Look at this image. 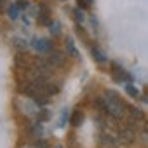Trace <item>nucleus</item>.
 <instances>
[{
    "mask_svg": "<svg viewBox=\"0 0 148 148\" xmlns=\"http://www.w3.org/2000/svg\"><path fill=\"white\" fill-rule=\"evenodd\" d=\"M134 139H136L134 129H131V127H120L119 129V141H122L124 145H131V143H134Z\"/></svg>",
    "mask_w": 148,
    "mask_h": 148,
    "instance_id": "2",
    "label": "nucleus"
},
{
    "mask_svg": "<svg viewBox=\"0 0 148 148\" xmlns=\"http://www.w3.org/2000/svg\"><path fill=\"white\" fill-rule=\"evenodd\" d=\"M18 11H19V7H18L16 4H14V5H11V7H9V11H7V12H9V18H11V19H16V18H18Z\"/></svg>",
    "mask_w": 148,
    "mask_h": 148,
    "instance_id": "13",
    "label": "nucleus"
},
{
    "mask_svg": "<svg viewBox=\"0 0 148 148\" xmlns=\"http://www.w3.org/2000/svg\"><path fill=\"white\" fill-rule=\"evenodd\" d=\"M105 101H106V115H110L112 119H115V120H120V119H124L125 117V105L119 99V96L113 92V91H108L106 94H105Z\"/></svg>",
    "mask_w": 148,
    "mask_h": 148,
    "instance_id": "1",
    "label": "nucleus"
},
{
    "mask_svg": "<svg viewBox=\"0 0 148 148\" xmlns=\"http://www.w3.org/2000/svg\"><path fill=\"white\" fill-rule=\"evenodd\" d=\"M40 120H47L49 119V113H47V110H42V113H40V117H38Z\"/></svg>",
    "mask_w": 148,
    "mask_h": 148,
    "instance_id": "19",
    "label": "nucleus"
},
{
    "mask_svg": "<svg viewBox=\"0 0 148 148\" xmlns=\"http://www.w3.org/2000/svg\"><path fill=\"white\" fill-rule=\"evenodd\" d=\"M5 11V0H0V14H4Z\"/></svg>",
    "mask_w": 148,
    "mask_h": 148,
    "instance_id": "21",
    "label": "nucleus"
},
{
    "mask_svg": "<svg viewBox=\"0 0 148 148\" xmlns=\"http://www.w3.org/2000/svg\"><path fill=\"white\" fill-rule=\"evenodd\" d=\"M19 9H26L28 7V2H26V0H18V4H16Z\"/></svg>",
    "mask_w": 148,
    "mask_h": 148,
    "instance_id": "17",
    "label": "nucleus"
},
{
    "mask_svg": "<svg viewBox=\"0 0 148 148\" xmlns=\"http://www.w3.org/2000/svg\"><path fill=\"white\" fill-rule=\"evenodd\" d=\"M145 131H146V132H148V122H146V124H145Z\"/></svg>",
    "mask_w": 148,
    "mask_h": 148,
    "instance_id": "22",
    "label": "nucleus"
},
{
    "mask_svg": "<svg viewBox=\"0 0 148 148\" xmlns=\"http://www.w3.org/2000/svg\"><path fill=\"white\" fill-rule=\"evenodd\" d=\"M33 45H35V49H38V51H45V49H51V47H54V44H52V42H47L45 38L35 40V42H33Z\"/></svg>",
    "mask_w": 148,
    "mask_h": 148,
    "instance_id": "10",
    "label": "nucleus"
},
{
    "mask_svg": "<svg viewBox=\"0 0 148 148\" xmlns=\"http://www.w3.org/2000/svg\"><path fill=\"white\" fill-rule=\"evenodd\" d=\"M91 51H92V58H94L98 63H105V61H106V59H105V54H103V52H101V51H99L96 45H94Z\"/></svg>",
    "mask_w": 148,
    "mask_h": 148,
    "instance_id": "11",
    "label": "nucleus"
},
{
    "mask_svg": "<svg viewBox=\"0 0 148 148\" xmlns=\"http://www.w3.org/2000/svg\"><path fill=\"white\" fill-rule=\"evenodd\" d=\"M21 42H23L21 38H14V45H18L19 49H25V47H26V44H21Z\"/></svg>",
    "mask_w": 148,
    "mask_h": 148,
    "instance_id": "18",
    "label": "nucleus"
},
{
    "mask_svg": "<svg viewBox=\"0 0 148 148\" xmlns=\"http://www.w3.org/2000/svg\"><path fill=\"white\" fill-rule=\"evenodd\" d=\"M38 23H40V25H44V26L51 25V18H49V9H47V5H45V4H40V14H38Z\"/></svg>",
    "mask_w": 148,
    "mask_h": 148,
    "instance_id": "4",
    "label": "nucleus"
},
{
    "mask_svg": "<svg viewBox=\"0 0 148 148\" xmlns=\"http://www.w3.org/2000/svg\"><path fill=\"white\" fill-rule=\"evenodd\" d=\"M103 148H105V146H103Z\"/></svg>",
    "mask_w": 148,
    "mask_h": 148,
    "instance_id": "24",
    "label": "nucleus"
},
{
    "mask_svg": "<svg viewBox=\"0 0 148 148\" xmlns=\"http://www.w3.org/2000/svg\"><path fill=\"white\" fill-rule=\"evenodd\" d=\"M125 92H127L129 96H132V98H138V94H139V92H138V89H136L134 86H131V84H127V86H125Z\"/></svg>",
    "mask_w": 148,
    "mask_h": 148,
    "instance_id": "12",
    "label": "nucleus"
},
{
    "mask_svg": "<svg viewBox=\"0 0 148 148\" xmlns=\"http://www.w3.org/2000/svg\"><path fill=\"white\" fill-rule=\"evenodd\" d=\"M75 19H77V21H80V23L84 21V12H82V9L75 11Z\"/></svg>",
    "mask_w": 148,
    "mask_h": 148,
    "instance_id": "16",
    "label": "nucleus"
},
{
    "mask_svg": "<svg viewBox=\"0 0 148 148\" xmlns=\"http://www.w3.org/2000/svg\"><path fill=\"white\" fill-rule=\"evenodd\" d=\"M66 54L71 56V58H79V51L75 47V42L71 38H66Z\"/></svg>",
    "mask_w": 148,
    "mask_h": 148,
    "instance_id": "7",
    "label": "nucleus"
},
{
    "mask_svg": "<svg viewBox=\"0 0 148 148\" xmlns=\"http://www.w3.org/2000/svg\"><path fill=\"white\" fill-rule=\"evenodd\" d=\"M42 87H44V92H45L47 96H51V94H58V92H59V86H58L56 82H45Z\"/></svg>",
    "mask_w": 148,
    "mask_h": 148,
    "instance_id": "6",
    "label": "nucleus"
},
{
    "mask_svg": "<svg viewBox=\"0 0 148 148\" xmlns=\"http://www.w3.org/2000/svg\"><path fill=\"white\" fill-rule=\"evenodd\" d=\"M64 122H66V110L63 112V115H61V120H59V124H61V127L64 125Z\"/></svg>",
    "mask_w": 148,
    "mask_h": 148,
    "instance_id": "20",
    "label": "nucleus"
},
{
    "mask_svg": "<svg viewBox=\"0 0 148 148\" xmlns=\"http://www.w3.org/2000/svg\"><path fill=\"white\" fill-rule=\"evenodd\" d=\"M35 148H47V143H45L42 138H37V141H35Z\"/></svg>",
    "mask_w": 148,
    "mask_h": 148,
    "instance_id": "15",
    "label": "nucleus"
},
{
    "mask_svg": "<svg viewBox=\"0 0 148 148\" xmlns=\"http://www.w3.org/2000/svg\"><path fill=\"white\" fill-rule=\"evenodd\" d=\"M58 148H63V146H58Z\"/></svg>",
    "mask_w": 148,
    "mask_h": 148,
    "instance_id": "23",
    "label": "nucleus"
},
{
    "mask_svg": "<svg viewBox=\"0 0 148 148\" xmlns=\"http://www.w3.org/2000/svg\"><path fill=\"white\" fill-rule=\"evenodd\" d=\"M77 4H79V9H82V11H87V7H89L87 0H77Z\"/></svg>",
    "mask_w": 148,
    "mask_h": 148,
    "instance_id": "14",
    "label": "nucleus"
},
{
    "mask_svg": "<svg viewBox=\"0 0 148 148\" xmlns=\"http://www.w3.org/2000/svg\"><path fill=\"white\" fill-rule=\"evenodd\" d=\"M49 63L54 66V68H61L63 64H64V59H66V56L64 54H61V52H58V51H54V52H51L49 54Z\"/></svg>",
    "mask_w": 148,
    "mask_h": 148,
    "instance_id": "3",
    "label": "nucleus"
},
{
    "mask_svg": "<svg viewBox=\"0 0 148 148\" xmlns=\"http://www.w3.org/2000/svg\"><path fill=\"white\" fill-rule=\"evenodd\" d=\"M82 120H84V113L80 110H75V112H73V115H71V119H70V122H71L73 127H79L82 124Z\"/></svg>",
    "mask_w": 148,
    "mask_h": 148,
    "instance_id": "9",
    "label": "nucleus"
},
{
    "mask_svg": "<svg viewBox=\"0 0 148 148\" xmlns=\"http://www.w3.org/2000/svg\"><path fill=\"white\" fill-rule=\"evenodd\" d=\"M99 141H101V145H103L105 148H117V139H115L113 136L106 134V132H103V134L99 136Z\"/></svg>",
    "mask_w": 148,
    "mask_h": 148,
    "instance_id": "5",
    "label": "nucleus"
},
{
    "mask_svg": "<svg viewBox=\"0 0 148 148\" xmlns=\"http://www.w3.org/2000/svg\"><path fill=\"white\" fill-rule=\"evenodd\" d=\"M127 110H129V113H131V117H134L138 122H141V120H145V113L139 110V108H136V106H132V105H127Z\"/></svg>",
    "mask_w": 148,
    "mask_h": 148,
    "instance_id": "8",
    "label": "nucleus"
}]
</instances>
